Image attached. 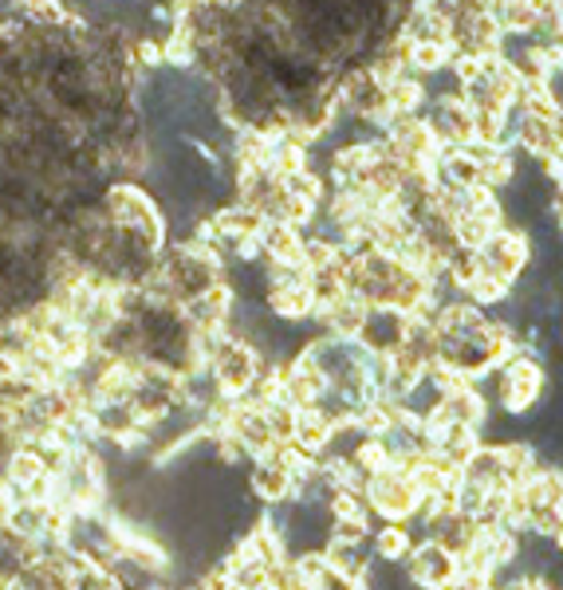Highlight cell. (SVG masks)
<instances>
[{
  "label": "cell",
  "mask_w": 563,
  "mask_h": 590,
  "mask_svg": "<svg viewBox=\"0 0 563 590\" xmlns=\"http://www.w3.org/2000/svg\"><path fill=\"white\" fill-rule=\"evenodd\" d=\"M560 24H563V0H560Z\"/></svg>",
  "instance_id": "cell-4"
},
{
  "label": "cell",
  "mask_w": 563,
  "mask_h": 590,
  "mask_svg": "<svg viewBox=\"0 0 563 590\" xmlns=\"http://www.w3.org/2000/svg\"><path fill=\"white\" fill-rule=\"evenodd\" d=\"M406 579L418 590H445L461 579V559L433 539H418L413 555L406 559Z\"/></svg>",
  "instance_id": "cell-2"
},
{
  "label": "cell",
  "mask_w": 563,
  "mask_h": 590,
  "mask_svg": "<svg viewBox=\"0 0 563 590\" xmlns=\"http://www.w3.org/2000/svg\"><path fill=\"white\" fill-rule=\"evenodd\" d=\"M418 547V535L406 524H386L383 532L375 535V552L383 563H406Z\"/></svg>",
  "instance_id": "cell-3"
},
{
  "label": "cell",
  "mask_w": 563,
  "mask_h": 590,
  "mask_svg": "<svg viewBox=\"0 0 563 590\" xmlns=\"http://www.w3.org/2000/svg\"><path fill=\"white\" fill-rule=\"evenodd\" d=\"M528 264H532V236H528L525 229L505 225L485 248H481V268H485V276H497V280L512 283V288L525 280Z\"/></svg>",
  "instance_id": "cell-1"
}]
</instances>
